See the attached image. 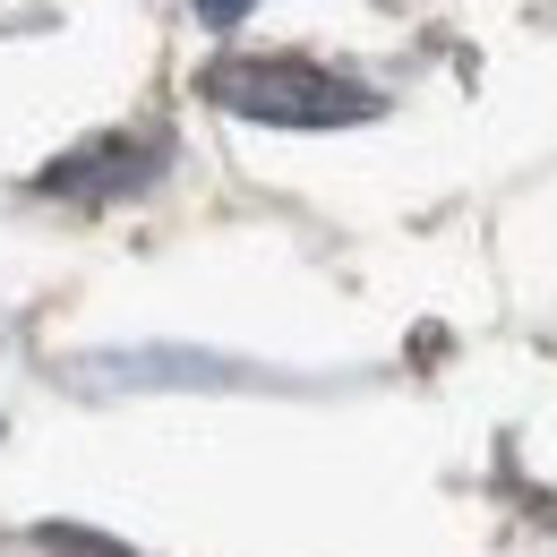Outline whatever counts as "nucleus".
<instances>
[{
  "label": "nucleus",
  "instance_id": "1",
  "mask_svg": "<svg viewBox=\"0 0 557 557\" xmlns=\"http://www.w3.org/2000/svg\"><path fill=\"white\" fill-rule=\"evenodd\" d=\"M198 86H207V103L240 112V121H275V129H351L377 112L369 86L309 70V61H214Z\"/></svg>",
  "mask_w": 557,
  "mask_h": 557
},
{
  "label": "nucleus",
  "instance_id": "2",
  "mask_svg": "<svg viewBox=\"0 0 557 557\" xmlns=\"http://www.w3.org/2000/svg\"><path fill=\"white\" fill-rule=\"evenodd\" d=\"M189 9H198V17H207V26H240V17H249V9H258V0H189Z\"/></svg>",
  "mask_w": 557,
  "mask_h": 557
}]
</instances>
